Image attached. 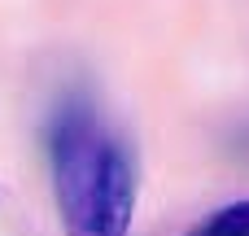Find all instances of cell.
Listing matches in <instances>:
<instances>
[{
	"label": "cell",
	"instance_id": "cell-2",
	"mask_svg": "<svg viewBox=\"0 0 249 236\" xmlns=\"http://www.w3.org/2000/svg\"><path fill=\"white\" fill-rule=\"evenodd\" d=\"M188 236H249V201H232V206L206 215Z\"/></svg>",
	"mask_w": 249,
	"mask_h": 236
},
{
	"label": "cell",
	"instance_id": "cell-1",
	"mask_svg": "<svg viewBox=\"0 0 249 236\" xmlns=\"http://www.w3.org/2000/svg\"><path fill=\"white\" fill-rule=\"evenodd\" d=\"M53 184L66 236H127L136 166L127 145L92 114H66L53 131Z\"/></svg>",
	"mask_w": 249,
	"mask_h": 236
}]
</instances>
